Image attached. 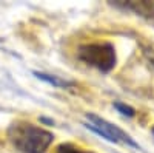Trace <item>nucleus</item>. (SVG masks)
<instances>
[{"mask_svg": "<svg viewBox=\"0 0 154 153\" xmlns=\"http://www.w3.org/2000/svg\"><path fill=\"white\" fill-rule=\"evenodd\" d=\"M114 108L117 110L120 114H123V116H128V118H133L134 114H136V110L130 105H126V104H122V102H114Z\"/></svg>", "mask_w": 154, "mask_h": 153, "instance_id": "0eeeda50", "label": "nucleus"}, {"mask_svg": "<svg viewBox=\"0 0 154 153\" xmlns=\"http://www.w3.org/2000/svg\"><path fill=\"white\" fill-rule=\"evenodd\" d=\"M123 6L128 9H133L140 16H146V17L154 16V2H128Z\"/></svg>", "mask_w": 154, "mask_h": 153, "instance_id": "39448f33", "label": "nucleus"}, {"mask_svg": "<svg viewBox=\"0 0 154 153\" xmlns=\"http://www.w3.org/2000/svg\"><path fill=\"white\" fill-rule=\"evenodd\" d=\"M56 153H94V151L86 150V148H82V147H79V145H74V144H69V142H65V144L57 145Z\"/></svg>", "mask_w": 154, "mask_h": 153, "instance_id": "423d86ee", "label": "nucleus"}, {"mask_svg": "<svg viewBox=\"0 0 154 153\" xmlns=\"http://www.w3.org/2000/svg\"><path fill=\"white\" fill-rule=\"evenodd\" d=\"M151 132H152V135H154V127H152V130H151Z\"/></svg>", "mask_w": 154, "mask_h": 153, "instance_id": "1a4fd4ad", "label": "nucleus"}, {"mask_svg": "<svg viewBox=\"0 0 154 153\" xmlns=\"http://www.w3.org/2000/svg\"><path fill=\"white\" fill-rule=\"evenodd\" d=\"M42 121H43V122H46V124H54L51 119H46V118H42Z\"/></svg>", "mask_w": 154, "mask_h": 153, "instance_id": "6e6552de", "label": "nucleus"}, {"mask_svg": "<svg viewBox=\"0 0 154 153\" xmlns=\"http://www.w3.org/2000/svg\"><path fill=\"white\" fill-rule=\"evenodd\" d=\"M77 57L86 65L97 68L102 73H108L116 65V49L111 43H86L77 51Z\"/></svg>", "mask_w": 154, "mask_h": 153, "instance_id": "f03ea898", "label": "nucleus"}, {"mask_svg": "<svg viewBox=\"0 0 154 153\" xmlns=\"http://www.w3.org/2000/svg\"><path fill=\"white\" fill-rule=\"evenodd\" d=\"M32 74L35 76L37 79H40L45 84H49L56 88H69L74 85L72 81H66V79H62L59 76H53V74H48V73H42V71H32Z\"/></svg>", "mask_w": 154, "mask_h": 153, "instance_id": "20e7f679", "label": "nucleus"}, {"mask_svg": "<svg viewBox=\"0 0 154 153\" xmlns=\"http://www.w3.org/2000/svg\"><path fill=\"white\" fill-rule=\"evenodd\" d=\"M8 139L22 153H45L54 135L31 122H14L8 129Z\"/></svg>", "mask_w": 154, "mask_h": 153, "instance_id": "f257e3e1", "label": "nucleus"}, {"mask_svg": "<svg viewBox=\"0 0 154 153\" xmlns=\"http://www.w3.org/2000/svg\"><path fill=\"white\" fill-rule=\"evenodd\" d=\"M86 119H88V122L85 124L86 129H89L96 135L102 136L103 139H106V141L114 142V144H123L126 147H133V148H139L140 150V145L126 132L119 129L117 125L108 122L106 119L97 116V114H94V113H88Z\"/></svg>", "mask_w": 154, "mask_h": 153, "instance_id": "7ed1b4c3", "label": "nucleus"}]
</instances>
